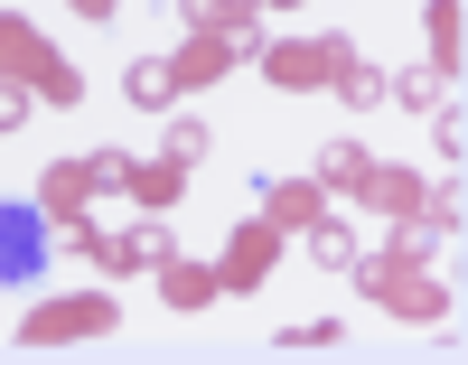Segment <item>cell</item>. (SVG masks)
Returning <instances> with one entry per match:
<instances>
[{"instance_id": "obj_1", "label": "cell", "mask_w": 468, "mask_h": 365, "mask_svg": "<svg viewBox=\"0 0 468 365\" xmlns=\"http://www.w3.org/2000/svg\"><path fill=\"white\" fill-rule=\"evenodd\" d=\"M37 272H48V216L19 207V197H0V281H10V291H28Z\"/></svg>"}, {"instance_id": "obj_2", "label": "cell", "mask_w": 468, "mask_h": 365, "mask_svg": "<svg viewBox=\"0 0 468 365\" xmlns=\"http://www.w3.org/2000/svg\"><path fill=\"white\" fill-rule=\"evenodd\" d=\"M403 103H421V113H450V94H441V66H412V75H384Z\"/></svg>"}, {"instance_id": "obj_3", "label": "cell", "mask_w": 468, "mask_h": 365, "mask_svg": "<svg viewBox=\"0 0 468 365\" xmlns=\"http://www.w3.org/2000/svg\"><path fill=\"white\" fill-rule=\"evenodd\" d=\"M169 94H178V75H169L160 57H141V66H132V103H169Z\"/></svg>"}, {"instance_id": "obj_4", "label": "cell", "mask_w": 468, "mask_h": 365, "mask_svg": "<svg viewBox=\"0 0 468 365\" xmlns=\"http://www.w3.org/2000/svg\"><path fill=\"white\" fill-rule=\"evenodd\" d=\"M328 66H337V75H346V85H337V94H346V103H375V94H384V75H375V66H356V57H346V48H337V57H328Z\"/></svg>"}, {"instance_id": "obj_5", "label": "cell", "mask_w": 468, "mask_h": 365, "mask_svg": "<svg viewBox=\"0 0 468 365\" xmlns=\"http://www.w3.org/2000/svg\"><path fill=\"white\" fill-rule=\"evenodd\" d=\"M309 253H319L328 272H346V263H356V234H346V225H319V234H309Z\"/></svg>"}, {"instance_id": "obj_6", "label": "cell", "mask_w": 468, "mask_h": 365, "mask_svg": "<svg viewBox=\"0 0 468 365\" xmlns=\"http://www.w3.org/2000/svg\"><path fill=\"white\" fill-rule=\"evenodd\" d=\"M328 57H337V48H328ZM328 57H309V48H282V57H271V75H282V85H309V75H319Z\"/></svg>"}, {"instance_id": "obj_7", "label": "cell", "mask_w": 468, "mask_h": 365, "mask_svg": "<svg viewBox=\"0 0 468 365\" xmlns=\"http://www.w3.org/2000/svg\"><path fill=\"white\" fill-rule=\"evenodd\" d=\"M431 48L459 57V0H431Z\"/></svg>"}, {"instance_id": "obj_8", "label": "cell", "mask_w": 468, "mask_h": 365, "mask_svg": "<svg viewBox=\"0 0 468 365\" xmlns=\"http://www.w3.org/2000/svg\"><path fill=\"white\" fill-rule=\"evenodd\" d=\"M271 216H291V225H309V216H319V197H309V188H271Z\"/></svg>"}, {"instance_id": "obj_9", "label": "cell", "mask_w": 468, "mask_h": 365, "mask_svg": "<svg viewBox=\"0 0 468 365\" xmlns=\"http://www.w3.org/2000/svg\"><path fill=\"white\" fill-rule=\"evenodd\" d=\"M19 122H28V94L10 85V75H0V132H19Z\"/></svg>"}]
</instances>
